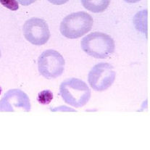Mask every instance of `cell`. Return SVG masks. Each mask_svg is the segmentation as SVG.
Instances as JSON below:
<instances>
[{"instance_id":"obj_1","label":"cell","mask_w":150,"mask_h":150,"mask_svg":"<svg viewBox=\"0 0 150 150\" xmlns=\"http://www.w3.org/2000/svg\"><path fill=\"white\" fill-rule=\"evenodd\" d=\"M59 94L64 102L74 108L85 106L91 98V90L83 81L76 78L68 79L60 84Z\"/></svg>"},{"instance_id":"obj_13","label":"cell","mask_w":150,"mask_h":150,"mask_svg":"<svg viewBox=\"0 0 150 150\" xmlns=\"http://www.w3.org/2000/svg\"><path fill=\"white\" fill-rule=\"evenodd\" d=\"M0 57H1V51H0Z\"/></svg>"},{"instance_id":"obj_3","label":"cell","mask_w":150,"mask_h":150,"mask_svg":"<svg viewBox=\"0 0 150 150\" xmlns=\"http://www.w3.org/2000/svg\"><path fill=\"white\" fill-rule=\"evenodd\" d=\"M93 18L86 12H76L67 15L59 26L62 36L70 39H76L86 34L91 30Z\"/></svg>"},{"instance_id":"obj_10","label":"cell","mask_w":150,"mask_h":150,"mask_svg":"<svg viewBox=\"0 0 150 150\" xmlns=\"http://www.w3.org/2000/svg\"><path fill=\"white\" fill-rule=\"evenodd\" d=\"M47 1H50L52 4H54V5H62V4L68 2L69 0H47Z\"/></svg>"},{"instance_id":"obj_4","label":"cell","mask_w":150,"mask_h":150,"mask_svg":"<svg viewBox=\"0 0 150 150\" xmlns=\"http://www.w3.org/2000/svg\"><path fill=\"white\" fill-rule=\"evenodd\" d=\"M38 69L41 76L45 79H56L63 73L65 59L56 50H47L38 59Z\"/></svg>"},{"instance_id":"obj_12","label":"cell","mask_w":150,"mask_h":150,"mask_svg":"<svg viewBox=\"0 0 150 150\" xmlns=\"http://www.w3.org/2000/svg\"><path fill=\"white\" fill-rule=\"evenodd\" d=\"M123 1H125V2L131 3V4H133V3H137V2H139V1H140L141 0H123Z\"/></svg>"},{"instance_id":"obj_11","label":"cell","mask_w":150,"mask_h":150,"mask_svg":"<svg viewBox=\"0 0 150 150\" xmlns=\"http://www.w3.org/2000/svg\"><path fill=\"white\" fill-rule=\"evenodd\" d=\"M16 1L19 2L21 4H22V5L28 6L34 3L36 0H16Z\"/></svg>"},{"instance_id":"obj_5","label":"cell","mask_w":150,"mask_h":150,"mask_svg":"<svg viewBox=\"0 0 150 150\" xmlns=\"http://www.w3.org/2000/svg\"><path fill=\"white\" fill-rule=\"evenodd\" d=\"M115 77L116 73L112 65L107 62H100L90 70L88 81L94 91H104L112 85Z\"/></svg>"},{"instance_id":"obj_9","label":"cell","mask_w":150,"mask_h":150,"mask_svg":"<svg viewBox=\"0 0 150 150\" xmlns=\"http://www.w3.org/2000/svg\"><path fill=\"white\" fill-rule=\"evenodd\" d=\"M0 3L6 8L12 11H16L19 8L18 3L16 0H0Z\"/></svg>"},{"instance_id":"obj_7","label":"cell","mask_w":150,"mask_h":150,"mask_svg":"<svg viewBox=\"0 0 150 150\" xmlns=\"http://www.w3.org/2000/svg\"><path fill=\"white\" fill-rule=\"evenodd\" d=\"M16 108H22L25 111L30 110V102L28 96L20 89H10L0 101V111L12 112Z\"/></svg>"},{"instance_id":"obj_8","label":"cell","mask_w":150,"mask_h":150,"mask_svg":"<svg viewBox=\"0 0 150 150\" xmlns=\"http://www.w3.org/2000/svg\"><path fill=\"white\" fill-rule=\"evenodd\" d=\"M87 10L94 13H102L110 5V0H81Z\"/></svg>"},{"instance_id":"obj_6","label":"cell","mask_w":150,"mask_h":150,"mask_svg":"<svg viewBox=\"0 0 150 150\" xmlns=\"http://www.w3.org/2000/svg\"><path fill=\"white\" fill-rule=\"evenodd\" d=\"M23 32L25 39L36 46L44 45L50 38L48 24L44 20L39 18H31L25 21Z\"/></svg>"},{"instance_id":"obj_2","label":"cell","mask_w":150,"mask_h":150,"mask_svg":"<svg viewBox=\"0 0 150 150\" xmlns=\"http://www.w3.org/2000/svg\"><path fill=\"white\" fill-rule=\"evenodd\" d=\"M83 51L96 59H105L115 52V44L112 38L102 32H93L81 41Z\"/></svg>"}]
</instances>
